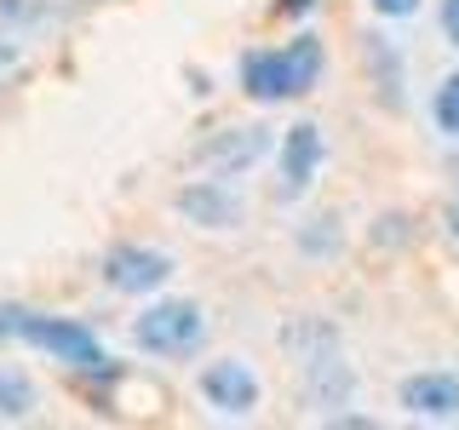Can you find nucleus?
Instances as JSON below:
<instances>
[{
    "mask_svg": "<svg viewBox=\"0 0 459 430\" xmlns=\"http://www.w3.org/2000/svg\"><path fill=\"white\" fill-rule=\"evenodd\" d=\"M322 69H327V52H322V35H293L287 47H253L247 57L236 64V81L253 104H293V98H310L322 86Z\"/></svg>",
    "mask_w": 459,
    "mask_h": 430,
    "instance_id": "f257e3e1",
    "label": "nucleus"
},
{
    "mask_svg": "<svg viewBox=\"0 0 459 430\" xmlns=\"http://www.w3.org/2000/svg\"><path fill=\"white\" fill-rule=\"evenodd\" d=\"M18 339L29 344V350H40L47 362H57V367H69V373H115V362H109V350H104V339L92 333L86 322H75V315H52V310H23L18 315Z\"/></svg>",
    "mask_w": 459,
    "mask_h": 430,
    "instance_id": "f03ea898",
    "label": "nucleus"
},
{
    "mask_svg": "<svg viewBox=\"0 0 459 430\" xmlns=\"http://www.w3.org/2000/svg\"><path fill=\"white\" fill-rule=\"evenodd\" d=\"M133 344L155 362H184L207 344V310L195 298H150L143 315H133Z\"/></svg>",
    "mask_w": 459,
    "mask_h": 430,
    "instance_id": "7ed1b4c3",
    "label": "nucleus"
},
{
    "mask_svg": "<svg viewBox=\"0 0 459 430\" xmlns=\"http://www.w3.org/2000/svg\"><path fill=\"white\" fill-rule=\"evenodd\" d=\"M98 281H104L109 293H126V298H155L172 281V253L143 247V241H115V247L98 258Z\"/></svg>",
    "mask_w": 459,
    "mask_h": 430,
    "instance_id": "20e7f679",
    "label": "nucleus"
},
{
    "mask_svg": "<svg viewBox=\"0 0 459 430\" xmlns=\"http://www.w3.org/2000/svg\"><path fill=\"white\" fill-rule=\"evenodd\" d=\"M195 391L219 419H253L258 401H264V379L241 356H219V362H207L195 373Z\"/></svg>",
    "mask_w": 459,
    "mask_h": 430,
    "instance_id": "39448f33",
    "label": "nucleus"
},
{
    "mask_svg": "<svg viewBox=\"0 0 459 430\" xmlns=\"http://www.w3.org/2000/svg\"><path fill=\"white\" fill-rule=\"evenodd\" d=\"M396 408L413 425H459V373H448V367L408 373L396 384Z\"/></svg>",
    "mask_w": 459,
    "mask_h": 430,
    "instance_id": "423d86ee",
    "label": "nucleus"
},
{
    "mask_svg": "<svg viewBox=\"0 0 459 430\" xmlns=\"http://www.w3.org/2000/svg\"><path fill=\"white\" fill-rule=\"evenodd\" d=\"M172 207L201 229H241L247 224V201H241V190L230 178H219V172H212V178H190L172 195Z\"/></svg>",
    "mask_w": 459,
    "mask_h": 430,
    "instance_id": "0eeeda50",
    "label": "nucleus"
},
{
    "mask_svg": "<svg viewBox=\"0 0 459 430\" xmlns=\"http://www.w3.org/2000/svg\"><path fill=\"white\" fill-rule=\"evenodd\" d=\"M322 161H327V138H322V126H316V121L287 126V133H281V150H276V167H281L276 195H281V201H299L316 178H322Z\"/></svg>",
    "mask_w": 459,
    "mask_h": 430,
    "instance_id": "6e6552de",
    "label": "nucleus"
},
{
    "mask_svg": "<svg viewBox=\"0 0 459 430\" xmlns=\"http://www.w3.org/2000/svg\"><path fill=\"white\" fill-rule=\"evenodd\" d=\"M270 155V126H230V133H212L207 143L195 150V161L219 178H241L253 161Z\"/></svg>",
    "mask_w": 459,
    "mask_h": 430,
    "instance_id": "1a4fd4ad",
    "label": "nucleus"
},
{
    "mask_svg": "<svg viewBox=\"0 0 459 430\" xmlns=\"http://www.w3.org/2000/svg\"><path fill=\"white\" fill-rule=\"evenodd\" d=\"M362 57H368V75H373V98H379L385 109H408V69H402V52H396V40L391 35H362Z\"/></svg>",
    "mask_w": 459,
    "mask_h": 430,
    "instance_id": "9d476101",
    "label": "nucleus"
},
{
    "mask_svg": "<svg viewBox=\"0 0 459 430\" xmlns=\"http://www.w3.org/2000/svg\"><path fill=\"white\" fill-rule=\"evenodd\" d=\"M35 379L29 373H12V367H0V419H29L35 413Z\"/></svg>",
    "mask_w": 459,
    "mask_h": 430,
    "instance_id": "9b49d317",
    "label": "nucleus"
},
{
    "mask_svg": "<svg viewBox=\"0 0 459 430\" xmlns=\"http://www.w3.org/2000/svg\"><path fill=\"white\" fill-rule=\"evenodd\" d=\"M430 121H437V133L448 143H459V69L437 81V92H430Z\"/></svg>",
    "mask_w": 459,
    "mask_h": 430,
    "instance_id": "f8f14e48",
    "label": "nucleus"
},
{
    "mask_svg": "<svg viewBox=\"0 0 459 430\" xmlns=\"http://www.w3.org/2000/svg\"><path fill=\"white\" fill-rule=\"evenodd\" d=\"M420 6L425 0H368L373 18H420Z\"/></svg>",
    "mask_w": 459,
    "mask_h": 430,
    "instance_id": "ddd939ff",
    "label": "nucleus"
},
{
    "mask_svg": "<svg viewBox=\"0 0 459 430\" xmlns=\"http://www.w3.org/2000/svg\"><path fill=\"white\" fill-rule=\"evenodd\" d=\"M437 29H442V40L459 52V0H442L437 6Z\"/></svg>",
    "mask_w": 459,
    "mask_h": 430,
    "instance_id": "4468645a",
    "label": "nucleus"
},
{
    "mask_svg": "<svg viewBox=\"0 0 459 430\" xmlns=\"http://www.w3.org/2000/svg\"><path fill=\"white\" fill-rule=\"evenodd\" d=\"M322 0H276V18H310Z\"/></svg>",
    "mask_w": 459,
    "mask_h": 430,
    "instance_id": "2eb2a0df",
    "label": "nucleus"
},
{
    "mask_svg": "<svg viewBox=\"0 0 459 430\" xmlns=\"http://www.w3.org/2000/svg\"><path fill=\"white\" fill-rule=\"evenodd\" d=\"M18 315L23 305H0V339H18Z\"/></svg>",
    "mask_w": 459,
    "mask_h": 430,
    "instance_id": "dca6fc26",
    "label": "nucleus"
},
{
    "mask_svg": "<svg viewBox=\"0 0 459 430\" xmlns=\"http://www.w3.org/2000/svg\"><path fill=\"white\" fill-rule=\"evenodd\" d=\"M448 219H454V236H459V190H454V207H448Z\"/></svg>",
    "mask_w": 459,
    "mask_h": 430,
    "instance_id": "f3484780",
    "label": "nucleus"
}]
</instances>
